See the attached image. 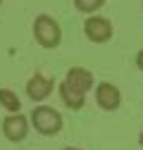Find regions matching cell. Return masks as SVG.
<instances>
[{"label": "cell", "mask_w": 143, "mask_h": 150, "mask_svg": "<svg viewBox=\"0 0 143 150\" xmlns=\"http://www.w3.org/2000/svg\"><path fill=\"white\" fill-rule=\"evenodd\" d=\"M29 119L24 115H19V112H10V117H5L3 122V136L12 143H22L29 134Z\"/></svg>", "instance_id": "obj_4"}, {"label": "cell", "mask_w": 143, "mask_h": 150, "mask_svg": "<svg viewBox=\"0 0 143 150\" xmlns=\"http://www.w3.org/2000/svg\"><path fill=\"white\" fill-rule=\"evenodd\" d=\"M138 143L143 145V131H141V134H138Z\"/></svg>", "instance_id": "obj_13"}, {"label": "cell", "mask_w": 143, "mask_h": 150, "mask_svg": "<svg viewBox=\"0 0 143 150\" xmlns=\"http://www.w3.org/2000/svg\"><path fill=\"white\" fill-rule=\"evenodd\" d=\"M136 67H138V69L143 71V48H141V50L136 52Z\"/></svg>", "instance_id": "obj_11"}, {"label": "cell", "mask_w": 143, "mask_h": 150, "mask_svg": "<svg viewBox=\"0 0 143 150\" xmlns=\"http://www.w3.org/2000/svg\"><path fill=\"white\" fill-rule=\"evenodd\" d=\"M52 88H55V81L43 76V74H33L26 83V96L33 100V103H43L45 98H50Z\"/></svg>", "instance_id": "obj_6"}, {"label": "cell", "mask_w": 143, "mask_h": 150, "mask_svg": "<svg viewBox=\"0 0 143 150\" xmlns=\"http://www.w3.org/2000/svg\"><path fill=\"white\" fill-rule=\"evenodd\" d=\"M105 5V0H74V7L84 14H93Z\"/></svg>", "instance_id": "obj_10"}, {"label": "cell", "mask_w": 143, "mask_h": 150, "mask_svg": "<svg viewBox=\"0 0 143 150\" xmlns=\"http://www.w3.org/2000/svg\"><path fill=\"white\" fill-rule=\"evenodd\" d=\"M33 38H36V43H38L41 48L52 50L62 41V29H60V24L52 19L50 14H38L33 19Z\"/></svg>", "instance_id": "obj_2"}, {"label": "cell", "mask_w": 143, "mask_h": 150, "mask_svg": "<svg viewBox=\"0 0 143 150\" xmlns=\"http://www.w3.org/2000/svg\"><path fill=\"white\" fill-rule=\"evenodd\" d=\"M31 119V126L38 131V134H43V136H55L57 131L62 129V115L55 110V107H50V105H36L33 107V112L29 115Z\"/></svg>", "instance_id": "obj_1"}, {"label": "cell", "mask_w": 143, "mask_h": 150, "mask_svg": "<svg viewBox=\"0 0 143 150\" xmlns=\"http://www.w3.org/2000/svg\"><path fill=\"white\" fill-rule=\"evenodd\" d=\"M62 150H81V148H74V145H67V148H62Z\"/></svg>", "instance_id": "obj_12"}, {"label": "cell", "mask_w": 143, "mask_h": 150, "mask_svg": "<svg viewBox=\"0 0 143 150\" xmlns=\"http://www.w3.org/2000/svg\"><path fill=\"white\" fill-rule=\"evenodd\" d=\"M64 81L72 86V88H76V91H81V93H88L93 88V74L88 71L86 67H72V69H67V74H64Z\"/></svg>", "instance_id": "obj_7"}, {"label": "cell", "mask_w": 143, "mask_h": 150, "mask_svg": "<svg viewBox=\"0 0 143 150\" xmlns=\"http://www.w3.org/2000/svg\"><path fill=\"white\" fill-rule=\"evenodd\" d=\"M96 103H98L103 110H107V112H115V110L122 105V93H119V88H117L115 83L100 81V83L96 86Z\"/></svg>", "instance_id": "obj_5"}, {"label": "cell", "mask_w": 143, "mask_h": 150, "mask_svg": "<svg viewBox=\"0 0 143 150\" xmlns=\"http://www.w3.org/2000/svg\"><path fill=\"white\" fill-rule=\"evenodd\" d=\"M0 105H3L7 112H19L22 110V100L14 91L10 88H0Z\"/></svg>", "instance_id": "obj_9"}, {"label": "cell", "mask_w": 143, "mask_h": 150, "mask_svg": "<svg viewBox=\"0 0 143 150\" xmlns=\"http://www.w3.org/2000/svg\"><path fill=\"white\" fill-rule=\"evenodd\" d=\"M57 93H60L62 103H64L69 110H81L84 103H86V93H81V91H76V88H72L67 81H62V83L57 86Z\"/></svg>", "instance_id": "obj_8"}, {"label": "cell", "mask_w": 143, "mask_h": 150, "mask_svg": "<svg viewBox=\"0 0 143 150\" xmlns=\"http://www.w3.org/2000/svg\"><path fill=\"white\" fill-rule=\"evenodd\" d=\"M0 5H3V0H0Z\"/></svg>", "instance_id": "obj_14"}, {"label": "cell", "mask_w": 143, "mask_h": 150, "mask_svg": "<svg viewBox=\"0 0 143 150\" xmlns=\"http://www.w3.org/2000/svg\"><path fill=\"white\" fill-rule=\"evenodd\" d=\"M84 33H86V38L91 41V43H107L112 38V22L110 19H105V17H98V14H91L88 19L84 22Z\"/></svg>", "instance_id": "obj_3"}]
</instances>
